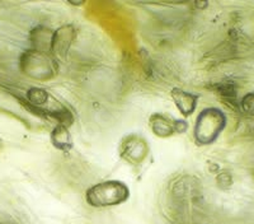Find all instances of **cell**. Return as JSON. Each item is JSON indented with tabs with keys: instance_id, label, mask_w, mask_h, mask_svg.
<instances>
[{
	"instance_id": "obj_1",
	"label": "cell",
	"mask_w": 254,
	"mask_h": 224,
	"mask_svg": "<svg viewBox=\"0 0 254 224\" xmlns=\"http://www.w3.org/2000/svg\"><path fill=\"white\" fill-rule=\"evenodd\" d=\"M128 198V189L120 181H106L94 185L87 191L88 204L92 207H113L124 203Z\"/></svg>"
},
{
	"instance_id": "obj_8",
	"label": "cell",
	"mask_w": 254,
	"mask_h": 224,
	"mask_svg": "<svg viewBox=\"0 0 254 224\" xmlns=\"http://www.w3.org/2000/svg\"><path fill=\"white\" fill-rule=\"evenodd\" d=\"M242 105L246 112L254 115V94H248L247 97H244V99L242 101Z\"/></svg>"
},
{
	"instance_id": "obj_7",
	"label": "cell",
	"mask_w": 254,
	"mask_h": 224,
	"mask_svg": "<svg viewBox=\"0 0 254 224\" xmlns=\"http://www.w3.org/2000/svg\"><path fill=\"white\" fill-rule=\"evenodd\" d=\"M52 143L56 148L61 150H69L71 147V137H70L69 131L66 126L59 125L58 128L52 133Z\"/></svg>"
},
{
	"instance_id": "obj_4",
	"label": "cell",
	"mask_w": 254,
	"mask_h": 224,
	"mask_svg": "<svg viewBox=\"0 0 254 224\" xmlns=\"http://www.w3.org/2000/svg\"><path fill=\"white\" fill-rule=\"evenodd\" d=\"M146 144L139 137H128L124 143L121 149V155L128 162L139 163L146 155Z\"/></svg>"
},
{
	"instance_id": "obj_6",
	"label": "cell",
	"mask_w": 254,
	"mask_h": 224,
	"mask_svg": "<svg viewBox=\"0 0 254 224\" xmlns=\"http://www.w3.org/2000/svg\"><path fill=\"white\" fill-rule=\"evenodd\" d=\"M172 97H173L174 102H176L177 107L179 108V111L182 112L185 116H188L194 111L196 108V102H197V96L192 93H188L182 89H173L172 92Z\"/></svg>"
},
{
	"instance_id": "obj_2",
	"label": "cell",
	"mask_w": 254,
	"mask_h": 224,
	"mask_svg": "<svg viewBox=\"0 0 254 224\" xmlns=\"http://www.w3.org/2000/svg\"><path fill=\"white\" fill-rule=\"evenodd\" d=\"M224 126H225V116L222 115L221 111L216 108L205 110L197 119L196 130H194L197 142L202 144L214 142Z\"/></svg>"
},
{
	"instance_id": "obj_3",
	"label": "cell",
	"mask_w": 254,
	"mask_h": 224,
	"mask_svg": "<svg viewBox=\"0 0 254 224\" xmlns=\"http://www.w3.org/2000/svg\"><path fill=\"white\" fill-rule=\"evenodd\" d=\"M150 126L154 134L163 138L187 130V124L185 121H177L162 114H155L150 117Z\"/></svg>"
},
{
	"instance_id": "obj_5",
	"label": "cell",
	"mask_w": 254,
	"mask_h": 224,
	"mask_svg": "<svg viewBox=\"0 0 254 224\" xmlns=\"http://www.w3.org/2000/svg\"><path fill=\"white\" fill-rule=\"evenodd\" d=\"M72 38H74V29L70 26H65L56 31V33L52 37V46L54 53L59 56H64L67 53L69 46L71 45Z\"/></svg>"
}]
</instances>
